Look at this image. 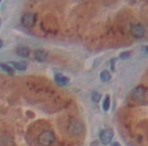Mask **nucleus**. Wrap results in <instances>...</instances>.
Wrapping results in <instances>:
<instances>
[{
  "label": "nucleus",
  "instance_id": "1",
  "mask_svg": "<svg viewBox=\"0 0 148 146\" xmlns=\"http://www.w3.org/2000/svg\"><path fill=\"white\" fill-rule=\"evenodd\" d=\"M54 141H55V134L50 130L41 132L38 136V143L41 146H51Z\"/></svg>",
  "mask_w": 148,
  "mask_h": 146
},
{
  "label": "nucleus",
  "instance_id": "5",
  "mask_svg": "<svg viewBox=\"0 0 148 146\" xmlns=\"http://www.w3.org/2000/svg\"><path fill=\"white\" fill-rule=\"evenodd\" d=\"M132 97L134 101H143L146 97V88L143 85H138L132 93Z\"/></svg>",
  "mask_w": 148,
  "mask_h": 146
},
{
  "label": "nucleus",
  "instance_id": "9",
  "mask_svg": "<svg viewBox=\"0 0 148 146\" xmlns=\"http://www.w3.org/2000/svg\"><path fill=\"white\" fill-rule=\"evenodd\" d=\"M16 53L21 57L27 58L29 56V49L27 47H25V46H21L16 49Z\"/></svg>",
  "mask_w": 148,
  "mask_h": 146
},
{
  "label": "nucleus",
  "instance_id": "4",
  "mask_svg": "<svg viewBox=\"0 0 148 146\" xmlns=\"http://www.w3.org/2000/svg\"><path fill=\"white\" fill-rule=\"evenodd\" d=\"M36 21H37V17L36 14L33 12H27L23 15L21 17V25L25 27H32L35 25Z\"/></svg>",
  "mask_w": 148,
  "mask_h": 146
},
{
  "label": "nucleus",
  "instance_id": "13",
  "mask_svg": "<svg viewBox=\"0 0 148 146\" xmlns=\"http://www.w3.org/2000/svg\"><path fill=\"white\" fill-rule=\"evenodd\" d=\"M110 107H111V99H110L109 95H107L103 103V109L105 112H108L110 110Z\"/></svg>",
  "mask_w": 148,
  "mask_h": 146
},
{
  "label": "nucleus",
  "instance_id": "19",
  "mask_svg": "<svg viewBox=\"0 0 148 146\" xmlns=\"http://www.w3.org/2000/svg\"><path fill=\"white\" fill-rule=\"evenodd\" d=\"M0 25H1V21H0Z\"/></svg>",
  "mask_w": 148,
  "mask_h": 146
},
{
  "label": "nucleus",
  "instance_id": "17",
  "mask_svg": "<svg viewBox=\"0 0 148 146\" xmlns=\"http://www.w3.org/2000/svg\"><path fill=\"white\" fill-rule=\"evenodd\" d=\"M112 146H121V145H120V143H118V142H115V143L112 144Z\"/></svg>",
  "mask_w": 148,
  "mask_h": 146
},
{
  "label": "nucleus",
  "instance_id": "18",
  "mask_svg": "<svg viewBox=\"0 0 148 146\" xmlns=\"http://www.w3.org/2000/svg\"><path fill=\"white\" fill-rule=\"evenodd\" d=\"M2 46H3V42H2V40H0V49L2 48Z\"/></svg>",
  "mask_w": 148,
  "mask_h": 146
},
{
  "label": "nucleus",
  "instance_id": "15",
  "mask_svg": "<svg viewBox=\"0 0 148 146\" xmlns=\"http://www.w3.org/2000/svg\"><path fill=\"white\" fill-rule=\"evenodd\" d=\"M130 57H131V53H130V52H122V53L120 54V58H121V59L127 60V59H129Z\"/></svg>",
  "mask_w": 148,
  "mask_h": 146
},
{
  "label": "nucleus",
  "instance_id": "16",
  "mask_svg": "<svg viewBox=\"0 0 148 146\" xmlns=\"http://www.w3.org/2000/svg\"><path fill=\"white\" fill-rule=\"evenodd\" d=\"M115 62H116L115 59H113L111 61V64H112V71H115V70H116V68H115Z\"/></svg>",
  "mask_w": 148,
  "mask_h": 146
},
{
  "label": "nucleus",
  "instance_id": "8",
  "mask_svg": "<svg viewBox=\"0 0 148 146\" xmlns=\"http://www.w3.org/2000/svg\"><path fill=\"white\" fill-rule=\"evenodd\" d=\"M48 58V53L44 50H37L35 52V59L39 62H45Z\"/></svg>",
  "mask_w": 148,
  "mask_h": 146
},
{
  "label": "nucleus",
  "instance_id": "6",
  "mask_svg": "<svg viewBox=\"0 0 148 146\" xmlns=\"http://www.w3.org/2000/svg\"><path fill=\"white\" fill-rule=\"evenodd\" d=\"M114 138V132L112 129H105L99 134V139L103 145H108L111 143V141Z\"/></svg>",
  "mask_w": 148,
  "mask_h": 146
},
{
  "label": "nucleus",
  "instance_id": "7",
  "mask_svg": "<svg viewBox=\"0 0 148 146\" xmlns=\"http://www.w3.org/2000/svg\"><path fill=\"white\" fill-rule=\"evenodd\" d=\"M55 81L58 85L65 86V85H67L68 82H69V79L64 76L63 74H61V73H57V74H55Z\"/></svg>",
  "mask_w": 148,
  "mask_h": 146
},
{
  "label": "nucleus",
  "instance_id": "3",
  "mask_svg": "<svg viewBox=\"0 0 148 146\" xmlns=\"http://www.w3.org/2000/svg\"><path fill=\"white\" fill-rule=\"evenodd\" d=\"M130 33H131L132 37L135 39H142L145 36L146 29L145 27L141 23H135V25H132L131 29H130Z\"/></svg>",
  "mask_w": 148,
  "mask_h": 146
},
{
  "label": "nucleus",
  "instance_id": "14",
  "mask_svg": "<svg viewBox=\"0 0 148 146\" xmlns=\"http://www.w3.org/2000/svg\"><path fill=\"white\" fill-rule=\"evenodd\" d=\"M101 95L99 93H93L91 95V99H92L95 103H99L101 101Z\"/></svg>",
  "mask_w": 148,
  "mask_h": 146
},
{
  "label": "nucleus",
  "instance_id": "10",
  "mask_svg": "<svg viewBox=\"0 0 148 146\" xmlns=\"http://www.w3.org/2000/svg\"><path fill=\"white\" fill-rule=\"evenodd\" d=\"M9 66H11L12 67V69L14 68V69L18 70V71H25V69H27V64L23 63V62H10L9 63Z\"/></svg>",
  "mask_w": 148,
  "mask_h": 146
},
{
  "label": "nucleus",
  "instance_id": "11",
  "mask_svg": "<svg viewBox=\"0 0 148 146\" xmlns=\"http://www.w3.org/2000/svg\"><path fill=\"white\" fill-rule=\"evenodd\" d=\"M99 78H101V80L103 82H108L111 79V73L108 70H103V71H101V75H99Z\"/></svg>",
  "mask_w": 148,
  "mask_h": 146
},
{
  "label": "nucleus",
  "instance_id": "12",
  "mask_svg": "<svg viewBox=\"0 0 148 146\" xmlns=\"http://www.w3.org/2000/svg\"><path fill=\"white\" fill-rule=\"evenodd\" d=\"M0 69L3 70V71H5L6 73H8V74H11V75L14 73V70H13L12 67H11V66H9L8 64L1 63V64H0Z\"/></svg>",
  "mask_w": 148,
  "mask_h": 146
},
{
  "label": "nucleus",
  "instance_id": "2",
  "mask_svg": "<svg viewBox=\"0 0 148 146\" xmlns=\"http://www.w3.org/2000/svg\"><path fill=\"white\" fill-rule=\"evenodd\" d=\"M68 130H69V133L73 136H78L80 134L83 133L84 131V125L81 123L80 121H77V120H74L69 123L68 126Z\"/></svg>",
  "mask_w": 148,
  "mask_h": 146
}]
</instances>
